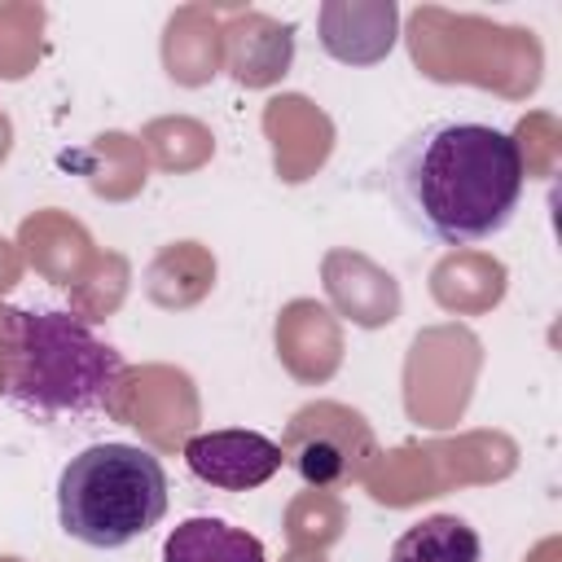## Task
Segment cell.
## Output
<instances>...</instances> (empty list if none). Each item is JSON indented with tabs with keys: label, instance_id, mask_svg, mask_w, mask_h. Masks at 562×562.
Returning a JSON list of instances; mask_svg holds the SVG:
<instances>
[{
	"label": "cell",
	"instance_id": "8992f818",
	"mask_svg": "<svg viewBox=\"0 0 562 562\" xmlns=\"http://www.w3.org/2000/svg\"><path fill=\"white\" fill-rule=\"evenodd\" d=\"M162 562H268V553L246 527L198 514L171 527V536L162 540Z\"/></svg>",
	"mask_w": 562,
	"mask_h": 562
},
{
	"label": "cell",
	"instance_id": "277c9868",
	"mask_svg": "<svg viewBox=\"0 0 562 562\" xmlns=\"http://www.w3.org/2000/svg\"><path fill=\"white\" fill-rule=\"evenodd\" d=\"M285 465H294V474L312 487H342L364 479L378 443L373 430L364 426L360 413H351L347 404H307L290 417L285 439H281Z\"/></svg>",
	"mask_w": 562,
	"mask_h": 562
},
{
	"label": "cell",
	"instance_id": "7a4b0ae2",
	"mask_svg": "<svg viewBox=\"0 0 562 562\" xmlns=\"http://www.w3.org/2000/svg\"><path fill=\"white\" fill-rule=\"evenodd\" d=\"M127 364L83 316L0 312V395L40 422L119 417Z\"/></svg>",
	"mask_w": 562,
	"mask_h": 562
},
{
	"label": "cell",
	"instance_id": "52a82bcc",
	"mask_svg": "<svg viewBox=\"0 0 562 562\" xmlns=\"http://www.w3.org/2000/svg\"><path fill=\"white\" fill-rule=\"evenodd\" d=\"M483 540L479 531L457 514H430L400 531L386 562H479Z\"/></svg>",
	"mask_w": 562,
	"mask_h": 562
},
{
	"label": "cell",
	"instance_id": "3957f363",
	"mask_svg": "<svg viewBox=\"0 0 562 562\" xmlns=\"http://www.w3.org/2000/svg\"><path fill=\"white\" fill-rule=\"evenodd\" d=\"M167 514V470L149 448L92 443L57 479V522L88 549H123Z\"/></svg>",
	"mask_w": 562,
	"mask_h": 562
},
{
	"label": "cell",
	"instance_id": "6da1fadb",
	"mask_svg": "<svg viewBox=\"0 0 562 562\" xmlns=\"http://www.w3.org/2000/svg\"><path fill=\"white\" fill-rule=\"evenodd\" d=\"M527 189L522 149L505 127L435 119L386 167V193L408 228L443 246L487 241L509 228Z\"/></svg>",
	"mask_w": 562,
	"mask_h": 562
},
{
	"label": "cell",
	"instance_id": "5b68a950",
	"mask_svg": "<svg viewBox=\"0 0 562 562\" xmlns=\"http://www.w3.org/2000/svg\"><path fill=\"white\" fill-rule=\"evenodd\" d=\"M184 465L206 487L250 492L285 465V452H281V443H272L259 430H206L184 443Z\"/></svg>",
	"mask_w": 562,
	"mask_h": 562
}]
</instances>
